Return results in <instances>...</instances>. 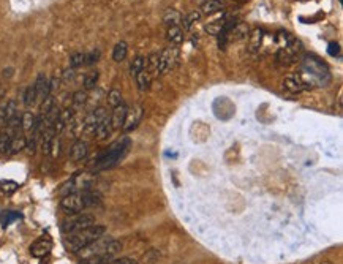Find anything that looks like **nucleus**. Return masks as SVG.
Listing matches in <instances>:
<instances>
[{"label": "nucleus", "instance_id": "1", "mask_svg": "<svg viewBox=\"0 0 343 264\" xmlns=\"http://www.w3.org/2000/svg\"><path fill=\"white\" fill-rule=\"evenodd\" d=\"M105 233H106L105 226L92 225V226H87L84 229H79V231H73V233L65 234L64 245H65V249L68 252L79 253L87 245H90L92 242H95L97 239H100L101 236H105Z\"/></svg>", "mask_w": 343, "mask_h": 264}, {"label": "nucleus", "instance_id": "2", "mask_svg": "<svg viewBox=\"0 0 343 264\" xmlns=\"http://www.w3.org/2000/svg\"><path fill=\"white\" fill-rule=\"evenodd\" d=\"M302 71L301 74L302 81L305 82V86L308 89H312L313 86H323V84H328L331 79V74L328 66L324 62H321L320 59H316L315 56H305L302 59Z\"/></svg>", "mask_w": 343, "mask_h": 264}, {"label": "nucleus", "instance_id": "3", "mask_svg": "<svg viewBox=\"0 0 343 264\" xmlns=\"http://www.w3.org/2000/svg\"><path fill=\"white\" fill-rule=\"evenodd\" d=\"M130 138H122L116 141L114 144H111V147L106 149L103 154H100L95 161L92 163V173H100V171H106V169H111L114 168L119 161H121L125 154L128 152V149H130Z\"/></svg>", "mask_w": 343, "mask_h": 264}, {"label": "nucleus", "instance_id": "4", "mask_svg": "<svg viewBox=\"0 0 343 264\" xmlns=\"http://www.w3.org/2000/svg\"><path fill=\"white\" fill-rule=\"evenodd\" d=\"M100 202V197L98 193H93V192H74V193H68L62 198L61 201V207L64 212L67 214H79L82 212L85 207H90V206H95V204Z\"/></svg>", "mask_w": 343, "mask_h": 264}, {"label": "nucleus", "instance_id": "5", "mask_svg": "<svg viewBox=\"0 0 343 264\" xmlns=\"http://www.w3.org/2000/svg\"><path fill=\"white\" fill-rule=\"evenodd\" d=\"M95 225V217L90 214H73L70 215L67 220H64L62 223V231L65 234L73 233V231H79V229H84L87 226Z\"/></svg>", "mask_w": 343, "mask_h": 264}, {"label": "nucleus", "instance_id": "6", "mask_svg": "<svg viewBox=\"0 0 343 264\" xmlns=\"http://www.w3.org/2000/svg\"><path fill=\"white\" fill-rule=\"evenodd\" d=\"M93 184V177L90 173H81L76 174L74 177H71L70 181L65 182L64 187L61 189V192L64 193V197L68 193H74V192H85L89 190Z\"/></svg>", "mask_w": 343, "mask_h": 264}, {"label": "nucleus", "instance_id": "7", "mask_svg": "<svg viewBox=\"0 0 343 264\" xmlns=\"http://www.w3.org/2000/svg\"><path fill=\"white\" fill-rule=\"evenodd\" d=\"M142 114H144V111L141 106H135V108H128L127 111V116H125V122H124V127H122V130L125 133H130L133 132L136 127L139 125L141 122V119H142Z\"/></svg>", "mask_w": 343, "mask_h": 264}, {"label": "nucleus", "instance_id": "8", "mask_svg": "<svg viewBox=\"0 0 343 264\" xmlns=\"http://www.w3.org/2000/svg\"><path fill=\"white\" fill-rule=\"evenodd\" d=\"M53 250V241L48 236L40 237L35 242L30 245V255L33 258H45Z\"/></svg>", "mask_w": 343, "mask_h": 264}, {"label": "nucleus", "instance_id": "9", "mask_svg": "<svg viewBox=\"0 0 343 264\" xmlns=\"http://www.w3.org/2000/svg\"><path fill=\"white\" fill-rule=\"evenodd\" d=\"M177 57L176 48H166L163 49V53L160 54V64H158V74L168 73L171 68L174 66V61Z\"/></svg>", "mask_w": 343, "mask_h": 264}, {"label": "nucleus", "instance_id": "10", "mask_svg": "<svg viewBox=\"0 0 343 264\" xmlns=\"http://www.w3.org/2000/svg\"><path fill=\"white\" fill-rule=\"evenodd\" d=\"M283 87H285V90H288L289 93H299V92L308 89L299 73L286 76V78L283 79Z\"/></svg>", "mask_w": 343, "mask_h": 264}, {"label": "nucleus", "instance_id": "11", "mask_svg": "<svg viewBox=\"0 0 343 264\" xmlns=\"http://www.w3.org/2000/svg\"><path fill=\"white\" fill-rule=\"evenodd\" d=\"M127 111H128V106H127L125 103H121L119 106L113 108V114L109 116V119H111V127H113V132H114V130H122L124 122H125Z\"/></svg>", "mask_w": 343, "mask_h": 264}, {"label": "nucleus", "instance_id": "12", "mask_svg": "<svg viewBox=\"0 0 343 264\" xmlns=\"http://www.w3.org/2000/svg\"><path fill=\"white\" fill-rule=\"evenodd\" d=\"M33 86H35V92H37V100L43 101L46 97L51 95V87H49V81L45 74H38L37 81L33 82Z\"/></svg>", "mask_w": 343, "mask_h": 264}, {"label": "nucleus", "instance_id": "13", "mask_svg": "<svg viewBox=\"0 0 343 264\" xmlns=\"http://www.w3.org/2000/svg\"><path fill=\"white\" fill-rule=\"evenodd\" d=\"M87 152H89L87 142L82 139H78V141H74L73 146L70 147V158L73 161H81L87 157Z\"/></svg>", "mask_w": 343, "mask_h": 264}, {"label": "nucleus", "instance_id": "14", "mask_svg": "<svg viewBox=\"0 0 343 264\" xmlns=\"http://www.w3.org/2000/svg\"><path fill=\"white\" fill-rule=\"evenodd\" d=\"M111 132H113V127H111V119L108 116V117L103 119V121L98 122L93 136H95L98 141H105V139H108V136L111 134Z\"/></svg>", "mask_w": 343, "mask_h": 264}, {"label": "nucleus", "instance_id": "15", "mask_svg": "<svg viewBox=\"0 0 343 264\" xmlns=\"http://www.w3.org/2000/svg\"><path fill=\"white\" fill-rule=\"evenodd\" d=\"M166 38L171 45H174V46L181 45L184 41V29L181 25H171L166 30Z\"/></svg>", "mask_w": 343, "mask_h": 264}, {"label": "nucleus", "instance_id": "16", "mask_svg": "<svg viewBox=\"0 0 343 264\" xmlns=\"http://www.w3.org/2000/svg\"><path fill=\"white\" fill-rule=\"evenodd\" d=\"M37 125V117L33 116L30 111H27V113H24L21 116V132L27 136L33 129H35Z\"/></svg>", "mask_w": 343, "mask_h": 264}, {"label": "nucleus", "instance_id": "17", "mask_svg": "<svg viewBox=\"0 0 343 264\" xmlns=\"http://www.w3.org/2000/svg\"><path fill=\"white\" fill-rule=\"evenodd\" d=\"M248 35V25L245 22H236V25L229 30L228 40H244Z\"/></svg>", "mask_w": 343, "mask_h": 264}, {"label": "nucleus", "instance_id": "18", "mask_svg": "<svg viewBox=\"0 0 343 264\" xmlns=\"http://www.w3.org/2000/svg\"><path fill=\"white\" fill-rule=\"evenodd\" d=\"M22 218V214L21 212H16V210H3L2 214H0V225H2V228H6L10 226L11 223H14V221H18Z\"/></svg>", "mask_w": 343, "mask_h": 264}, {"label": "nucleus", "instance_id": "19", "mask_svg": "<svg viewBox=\"0 0 343 264\" xmlns=\"http://www.w3.org/2000/svg\"><path fill=\"white\" fill-rule=\"evenodd\" d=\"M163 22H165L168 27H171V25H181L182 14L179 13L177 10L169 8V10H166L165 13H163Z\"/></svg>", "mask_w": 343, "mask_h": 264}, {"label": "nucleus", "instance_id": "20", "mask_svg": "<svg viewBox=\"0 0 343 264\" xmlns=\"http://www.w3.org/2000/svg\"><path fill=\"white\" fill-rule=\"evenodd\" d=\"M158 64H160V54H150L144 61V71H147L150 76L158 74Z\"/></svg>", "mask_w": 343, "mask_h": 264}, {"label": "nucleus", "instance_id": "21", "mask_svg": "<svg viewBox=\"0 0 343 264\" xmlns=\"http://www.w3.org/2000/svg\"><path fill=\"white\" fill-rule=\"evenodd\" d=\"M263 38H264V32L261 29L253 30L252 37H250V46H248V51H250V53H256V51H260V48L263 45Z\"/></svg>", "mask_w": 343, "mask_h": 264}, {"label": "nucleus", "instance_id": "22", "mask_svg": "<svg viewBox=\"0 0 343 264\" xmlns=\"http://www.w3.org/2000/svg\"><path fill=\"white\" fill-rule=\"evenodd\" d=\"M25 136L24 134H16L10 142V149H8V154H18L22 149H25Z\"/></svg>", "mask_w": 343, "mask_h": 264}, {"label": "nucleus", "instance_id": "23", "mask_svg": "<svg viewBox=\"0 0 343 264\" xmlns=\"http://www.w3.org/2000/svg\"><path fill=\"white\" fill-rule=\"evenodd\" d=\"M98 71L97 70H92L89 71L87 74L84 76V81H82V87L84 90L87 92V90H92V89H95L97 86V82H98Z\"/></svg>", "mask_w": 343, "mask_h": 264}, {"label": "nucleus", "instance_id": "24", "mask_svg": "<svg viewBox=\"0 0 343 264\" xmlns=\"http://www.w3.org/2000/svg\"><path fill=\"white\" fill-rule=\"evenodd\" d=\"M221 10V3L218 2V0H204L203 5H201V11L204 14H213V13H218Z\"/></svg>", "mask_w": 343, "mask_h": 264}, {"label": "nucleus", "instance_id": "25", "mask_svg": "<svg viewBox=\"0 0 343 264\" xmlns=\"http://www.w3.org/2000/svg\"><path fill=\"white\" fill-rule=\"evenodd\" d=\"M87 101H89V95H87V92H85V90L74 92V95L71 97V103H73L74 109H79V108L85 106V105H87Z\"/></svg>", "mask_w": 343, "mask_h": 264}, {"label": "nucleus", "instance_id": "26", "mask_svg": "<svg viewBox=\"0 0 343 264\" xmlns=\"http://www.w3.org/2000/svg\"><path fill=\"white\" fill-rule=\"evenodd\" d=\"M127 53H128V46L125 41H119V43L114 46L113 49V59L114 62H122L124 59L127 57Z\"/></svg>", "mask_w": 343, "mask_h": 264}, {"label": "nucleus", "instance_id": "27", "mask_svg": "<svg viewBox=\"0 0 343 264\" xmlns=\"http://www.w3.org/2000/svg\"><path fill=\"white\" fill-rule=\"evenodd\" d=\"M225 22H226V18L213 19V21H210L207 25H206V30H207L209 33H212V35H218V33L223 32V27H225Z\"/></svg>", "mask_w": 343, "mask_h": 264}, {"label": "nucleus", "instance_id": "28", "mask_svg": "<svg viewBox=\"0 0 343 264\" xmlns=\"http://www.w3.org/2000/svg\"><path fill=\"white\" fill-rule=\"evenodd\" d=\"M136 78V84H138V89L139 90H147L149 87H150V74L147 73V71H141V73H138L135 76Z\"/></svg>", "mask_w": 343, "mask_h": 264}, {"label": "nucleus", "instance_id": "29", "mask_svg": "<svg viewBox=\"0 0 343 264\" xmlns=\"http://www.w3.org/2000/svg\"><path fill=\"white\" fill-rule=\"evenodd\" d=\"M3 109H5V125H6V122H10L11 119H14L16 116H18V108H16V101H14V100H10L8 103L3 105Z\"/></svg>", "mask_w": 343, "mask_h": 264}, {"label": "nucleus", "instance_id": "30", "mask_svg": "<svg viewBox=\"0 0 343 264\" xmlns=\"http://www.w3.org/2000/svg\"><path fill=\"white\" fill-rule=\"evenodd\" d=\"M108 105L111 106V108H116V106H119L121 103H124L122 101V93H121V90H117V89H111L109 92H108Z\"/></svg>", "mask_w": 343, "mask_h": 264}, {"label": "nucleus", "instance_id": "31", "mask_svg": "<svg viewBox=\"0 0 343 264\" xmlns=\"http://www.w3.org/2000/svg\"><path fill=\"white\" fill-rule=\"evenodd\" d=\"M37 101V92H35V86H29L24 92V105L25 106H33Z\"/></svg>", "mask_w": 343, "mask_h": 264}, {"label": "nucleus", "instance_id": "32", "mask_svg": "<svg viewBox=\"0 0 343 264\" xmlns=\"http://www.w3.org/2000/svg\"><path fill=\"white\" fill-rule=\"evenodd\" d=\"M109 261H111L109 257H105V255H95V257L81 258V261L78 264H106Z\"/></svg>", "mask_w": 343, "mask_h": 264}, {"label": "nucleus", "instance_id": "33", "mask_svg": "<svg viewBox=\"0 0 343 264\" xmlns=\"http://www.w3.org/2000/svg\"><path fill=\"white\" fill-rule=\"evenodd\" d=\"M19 189V184L14 181H0V192L5 195H11Z\"/></svg>", "mask_w": 343, "mask_h": 264}, {"label": "nucleus", "instance_id": "34", "mask_svg": "<svg viewBox=\"0 0 343 264\" xmlns=\"http://www.w3.org/2000/svg\"><path fill=\"white\" fill-rule=\"evenodd\" d=\"M144 70V57L142 56H136L132 64H130V73L133 76H136L138 73H141Z\"/></svg>", "mask_w": 343, "mask_h": 264}, {"label": "nucleus", "instance_id": "35", "mask_svg": "<svg viewBox=\"0 0 343 264\" xmlns=\"http://www.w3.org/2000/svg\"><path fill=\"white\" fill-rule=\"evenodd\" d=\"M11 136L8 134L3 129L0 130V152H8L10 149V142H11Z\"/></svg>", "mask_w": 343, "mask_h": 264}, {"label": "nucleus", "instance_id": "36", "mask_svg": "<svg viewBox=\"0 0 343 264\" xmlns=\"http://www.w3.org/2000/svg\"><path fill=\"white\" fill-rule=\"evenodd\" d=\"M82 65H85V54L84 53H76L70 57V66L73 68V70L74 68L82 66Z\"/></svg>", "mask_w": 343, "mask_h": 264}, {"label": "nucleus", "instance_id": "37", "mask_svg": "<svg viewBox=\"0 0 343 264\" xmlns=\"http://www.w3.org/2000/svg\"><path fill=\"white\" fill-rule=\"evenodd\" d=\"M200 18H201V13H198V11H193V13L188 14L187 18H182L184 29H190L195 22H198V21H200Z\"/></svg>", "mask_w": 343, "mask_h": 264}, {"label": "nucleus", "instance_id": "38", "mask_svg": "<svg viewBox=\"0 0 343 264\" xmlns=\"http://www.w3.org/2000/svg\"><path fill=\"white\" fill-rule=\"evenodd\" d=\"M100 59V51H92V53L85 54V65H93L95 62H98Z\"/></svg>", "mask_w": 343, "mask_h": 264}, {"label": "nucleus", "instance_id": "39", "mask_svg": "<svg viewBox=\"0 0 343 264\" xmlns=\"http://www.w3.org/2000/svg\"><path fill=\"white\" fill-rule=\"evenodd\" d=\"M106 264H138L135 260L132 258H122V260H116V261H109Z\"/></svg>", "mask_w": 343, "mask_h": 264}, {"label": "nucleus", "instance_id": "40", "mask_svg": "<svg viewBox=\"0 0 343 264\" xmlns=\"http://www.w3.org/2000/svg\"><path fill=\"white\" fill-rule=\"evenodd\" d=\"M339 51H340V48H339V45H337V43H331V45H329V48H328V53H329L331 56H337V54H339Z\"/></svg>", "mask_w": 343, "mask_h": 264}, {"label": "nucleus", "instance_id": "41", "mask_svg": "<svg viewBox=\"0 0 343 264\" xmlns=\"http://www.w3.org/2000/svg\"><path fill=\"white\" fill-rule=\"evenodd\" d=\"M237 2H247V0H237Z\"/></svg>", "mask_w": 343, "mask_h": 264}]
</instances>
